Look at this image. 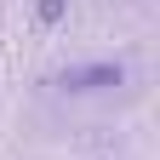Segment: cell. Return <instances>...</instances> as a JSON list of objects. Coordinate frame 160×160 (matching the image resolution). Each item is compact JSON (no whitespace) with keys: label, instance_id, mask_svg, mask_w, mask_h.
<instances>
[{"label":"cell","instance_id":"cell-1","mask_svg":"<svg viewBox=\"0 0 160 160\" xmlns=\"http://www.w3.org/2000/svg\"><path fill=\"white\" fill-rule=\"evenodd\" d=\"M126 69L120 63H86V69H63L57 74V92H103V86H120Z\"/></svg>","mask_w":160,"mask_h":160},{"label":"cell","instance_id":"cell-2","mask_svg":"<svg viewBox=\"0 0 160 160\" xmlns=\"http://www.w3.org/2000/svg\"><path fill=\"white\" fill-rule=\"evenodd\" d=\"M34 17H40V23H63V17H69V0H34Z\"/></svg>","mask_w":160,"mask_h":160}]
</instances>
